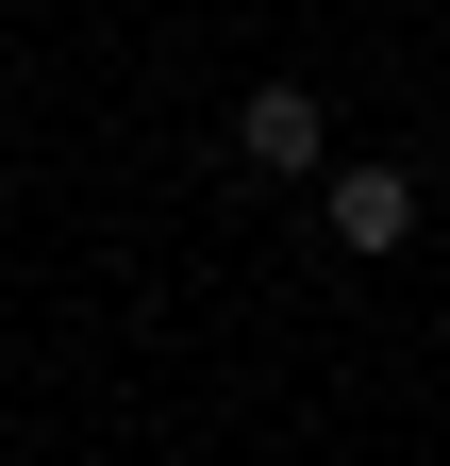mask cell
Here are the masks:
<instances>
[{"instance_id": "obj_2", "label": "cell", "mask_w": 450, "mask_h": 466, "mask_svg": "<svg viewBox=\"0 0 450 466\" xmlns=\"http://www.w3.org/2000/svg\"><path fill=\"white\" fill-rule=\"evenodd\" d=\"M317 233H333V250H401V233H417V184H401V167H317Z\"/></svg>"}, {"instance_id": "obj_1", "label": "cell", "mask_w": 450, "mask_h": 466, "mask_svg": "<svg viewBox=\"0 0 450 466\" xmlns=\"http://www.w3.org/2000/svg\"><path fill=\"white\" fill-rule=\"evenodd\" d=\"M234 167H251V184H317V167H333L317 84H251V100H234Z\"/></svg>"}]
</instances>
